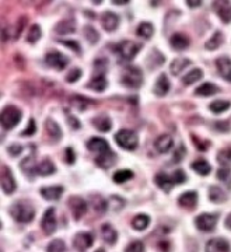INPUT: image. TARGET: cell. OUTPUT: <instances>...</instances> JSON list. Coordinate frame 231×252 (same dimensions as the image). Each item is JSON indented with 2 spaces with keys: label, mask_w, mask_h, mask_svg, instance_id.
Listing matches in <instances>:
<instances>
[{
  "label": "cell",
  "mask_w": 231,
  "mask_h": 252,
  "mask_svg": "<svg viewBox=\"0 0 231 252\" xmlns=\"http://www.w3.org/2000/svg\"><path fill=\"white\" fill-rule=\"evenodd\" d=\"M10 214L19 223H31L35 217V208L28 200H19L11 205Z\"/></svg>",
  "instance_id": "6da1fadb"
},
{
  "label": "cell",
  "mask_w": 231,
  "mask_h": 252,
  "mask_svg": "<svg viewBox=\"0 0 231 252\" xmlns=\"http://www.w3.org/2000/svg\"><path fill=\"white\" fill-rule=\"evenodd\" d=\"M121 83L127 88H133V90L140 88L143 84V73H142L140 67H137V66L126 67L125 72L122 73V77H121Z\"/></svg>",
  "instance_id": "7a4b0ae2"
},
{
  "label": "cell",
  "mask_w": 231,
  "mask_h": 252,
  "mask_svg": "<svg viewBox=\"0 0 231 252\" xmlns=\"http://www.w3.org/2000/svg\"><path fill=\"white\" fill-rule=\"evenodd\" d=\"M22 118V112L17 106H13V105H7L3 111H1V115H0V121H1V126L7 130L13 129L14 126L19 125V122Z\"/></svg>",
  "instance_id": "3957f363"
},
{
  "label": "cell",
  "mask_w": 231,
  "mask_h": 252,
  "mask_svg": "<svg viewBox=\"0 0 231 252\" xmlns=\"http://www.w3.org/2000/svg\"><path fill=\"white\" fill-rule=\"evenodd\" d=\"M115 142L118 143V146L126 148V150H130V151L136 150L139 146L137 133L133 130H129V129H121L115 135Z\"/></svg>",
  "instance_id": "277c9868"
},
{
  "label": "cell",
  "mask_w": 231,
  "mask_h": 252,
  "mask_svg": "<svg viewBox=\"0 0 231 252\" xmlns=\"http://www.w3.org/2000/svg\"><path fill=\"white\" fill-rule=\"evenodd\" d=\"M142 46L136 43V42L133 41H122L118 46H116V52L121 55V58L126 61V62H129V61H132L135 56H136L137 53H139V49H140Z\"/></svg>",
  "instance_id": "5b68a950"
},
{
  "label": "cell",
  "mask_w": 231,
  "mask_h": 252,
  "mask_svg": "<svg viewBox=\"0 0 231 252\" xmlns=\"http://www.w3.org/2000/svg\"><path fill=\"white\" fill-rule=\"evenodd\" d=\"M0 185L6 195H11L16 190V179L13 177V172L7 166H1L0 169Z\"/></svg>",
  "instance_id": "8992f818"
},
{
  "label": "cell",
  "mask_w": 231,
  "mask_h": 252,
  "mask_svg": "<svg viewBox=\"0 0 231 252\" xmlns=\"http://www.w3.org/2000/svg\"><path fill=\"white\" fill-rule=\"evenodd\" d=\"M45 62L49 67H52L55 70H63L69 64V58L61 52L51 51L45 55Z\"/></svg>",
  "instance_id": "52a82bcc"
},
{
  "label": "cell",
  "mask_w": 231,
  "mask_h": 252,
  "mask_svg": "<svg viewBox=\"0 0 231 252\" xmlns=\"http://www.w3.org/2000/svg\"><path fill=\"white\" fill-rule=\"evenodd\" d=\"M217 224V216L210 213H202L195 219V226L203 232H211Z\"/></svg>",
  "instance_id": "ba28073f"
},
{
  "label": "cell",
  "mask_w": 231,
  "mask_h": 252,
  "mask_svg": "<svg viewBox=\"0 0 231 252\" xmlns=\"http://www.w3.org/2000/svg\"><path fill=\"white\" fill-rule=\"evenodd\" d=\"M67 206H69V210H70L72 216L74 217V220H80L87 211L85 200L79 198V196H72L70 199L67 200Z\"/></svg>",
  "instance_id": "9c48e42d"
},
{
  "label": "cell",
  "mask_w": 231,
  "mask_h": 252,
  "mask_svg": "<svg viewBox=\"0 0 231 252\" xmlns=\"http://www.w3.org/2000/svg\"><path fill=\"white\" fill-rule=\"evenodd\" d=\"M41 227L46 235H52L53 232L56 231L58 221H56V216H55V209H53V208H49V209L43 213V217H42L41 221Z\"/></svg>",
  "instance_id": "30bf717a"
},
{
  "label": "cell",
  "mask_w": 231,
  "mask_h": 252,
  "mask_svg": "<svg viewBox=\"0 0 231 252\" xmlns=\"http://www.w3.org/2000/svg\"><path fill=\"white\" fill-rule=\"evenodd\" d=\"M213 9L217 13V16L220 17V20L224 24H230L231 22V1L226 0H219L213 3Z\"/></svg>",
  "instance_id": "8fae6325"
},
{
  "label": "cell",
  "mask_w": 231,
  "mask_h": 252,
  "mask_svg": "<svg viewBox=\"0 0 231 252\" xmlns=\"http://www.w3.org/2000/svg\"><path fill=\"white\" fill-rule=\"evenodd\" d=\"M73 244L79 251H85V250H88L90 247H93V244H94V237H93V234H90V232H79V234L74 235Z\"/></svg>",
  "instance_id": "7c38bea8"
},
{
  "label": "cell",
  "mask_w": 231,
  "mask_h": 252,
  "mask_svg": "<svg viewBox=\"0 0 231 252\" xmlns=\"http://www.w3.org/2000/svg\"><path fill=\"white\" fill-rule=\"evenodd\" d=\"M101 25L106 32L115 31L116 28L119 27V17L118 14L112 13V11H105L104 14L101 16Z\"/></svg>",
  "instance_id": "4fadbf2b"
},
{
  "label": "cell",
  "mask_w": 231,
  "mask_h": 252,
  "mask_svg": "<svg viewBox=\"0 0 231 252\" xmlns=\"http://www.w3.org/2000/svg\"><path fill=\"white\" fill-rule=\"evenodd\" d=\"M154 182H156V185H157L158 188L161 189L163 192H166V193H169L172 190V188H174V185H175L174 177H171L168 174H164V172H158L157 175L154 177Z\"/></svg>",
  "instance_id": "5bb4252c"
},
{
  "label": "cell",
  "mask_w": 231,
  "mask_h": 252,
  "mask_svg": "<svg viewBox=\"0 0 231 252\" xmlns=\"http://www.w3.org/2000/svg\"><path fill=\"white\" fill-rule=\"evenodd\" d=\"M216 66H217V70H219V73L220 76L224 79V80H227V82H230L231 83V59L230 58H227V56H220L217 61H216Z\"/></svg>",
  "instance_id": "9a60e30c"
},
{
  "label": "cell",
  "mask_w": 231,
  "mask_h": 252,
  "mask_svg": "<svg viewBox=\"0 0 231 252\" xmlns=\"http://www.w3.org/2000/svg\"><path fill=\"white\" fill-rule=\"evenodd\" d=\"M87 148L90 151H95V153L103 154V153H106L109 150V145H108V142L105 139H103V137H91L87 142Z\"/></svg>",
  "instance_id": "2e32d148"
},
{
  "label": "cell",
  "mask_w": 231,
  "mask_h": 252,
  "mask_svg": "<svg viewBox=\"0 0 231 252\" xmlns=\"http://www.w3.org/2000/svg\"><path fill=\"white\" fill-rule=\"evenodd\" d=\"M178 205L185 209H195V206L198 205V193L193 190L182 193L178 198Z\"/></svg>",
  "instance_id": "e0dca14e"
},
{
  "label": "cell",
  "mask_w": 231,
  "mask_h": 252,
  "mask_svg": "<svg viewBox=\"0 0 231 252\" xmlns=\"http://www.w3.org/2000/svg\"><path fill=\"white\" fill-rule=\"evenodd\" d=\"M206 252H230V244L224 238H211L206 244Z\"/></svg>",
  "instance_id": "ac0fdd59"
},
{
  "label": "cell",
  "mask_w": 231,
  "mask_h": 252,
  "mask_svg": "<svg viewBox=\"0 0 231 252\" xmlns=\"http://www.w3.org/2000/svg\"><path fill=\"white\" fill-rule=\"evenodd\" d=\"M169 88H171V83L168 80L167 74H160V77H158L157 82L154 84V88H153L154 94L158 95V97H164V95L168 94Z\"/></svg>",
  "instance_id": "d6986e66"
},
{
  "label": "cell",
  "mask_w": 231,
  "mask_h": 252,
  "mask_svg": "<svg viewBox=\"0 0 231 252\" xmlns=\"http://www.w3.org/2000/svg\"><path fill=\"white\" fill-rule=\"evenodd\" d=\"M154 147H156V150H157L158 153H163V154L168 153L174 147V139L169 135H161V136H158L156 139Z\"/></svg>",
  "instance_id": "ffe728a7"
},
{
  "label": "cell",
  "mask_w": 231,
  "mask_h": 252,
  "mask_svg": "<svg viewBox=\"0 0 231 252\" xmlns=\"http://www.w3.org/2000/svg\"><path fill=\"white\" fill-rule=\"evenodd\" d=\"M41 195L43 196V199L46 200H58L61 199L62 193L64 192V188L61 185H53V187H43L41 188Z\"/></svg>",
  "instance_id": "44dd1931"
},
{
  "label": "cell",
  "mask_w": 231,
  "mask_h": 252,
  "mask_svg": "<svg viewBox=\"0 0 231 252\" xmlns=\"http://www.w3.org/2000/svg\"><path fill=\"white\" fill-rule=\"evenodd\" d=\"M43 125H45V130H46L48 136L53 139V140H61L62 129H61V126H59V124L56 121H53L52 118H48Z\"/></svg>",
  "instance_id": "7402d4cb"
},
{
  "label": "cell",
  "mask_w": 231,
  "mask_h": 252,
  "mask_svg": "<svg viewBox=\"0 0 231 252\" xmlns=\"http://www.w3.org/2000/svg\"><path fill=\"white\" fill-rule=\"evenodd\" d=\"M169 45L175 49V51H184L189 46V38L185 34L177 32L171 37L169 40Z\"/></svg>",
  "instance_id": "603a6c76"
},
{
  "label": "cell",
  "mask_w": 231,
  "mask_h": 252,
  "mask_svg": "<svg viewBox=\"0 0 231 252\" xmlns=\"http://www.w3.org/2000/svg\"><path fill=\"white\" fill-rule=\"evenodd\" d=\"M55 31L61 34V35L73 34L76 31V21H74V19H64V20L59 21L55 25Z\"/></svg>",
  "instance_id": "cb8c5ba5"
},
{
  "label": "cell",
  "mask_w": 231,
  "mask_h": 252,
  "mask_svg": "<svg viewBox=\"0 0 231 252\" xmlns=\"http://www.w3.org/2000/svg\"><path fill=\"white\" fill-rule=\"evenodd\" d=\"M115 153H112L111 150H108L106 153H103V154H100L98 157L95 158V163H97V166L100 168L108 169V168H111L115 164Z\"/></svg>",
  "instance_id": "d4e9b609"
},
{
  "label": "cell",
  "mask_w": 231,
  "mask_h": 252,
  "mask_svg": "<svg viewBox=\"0 0 231 252\" xmlns=\"http://www.w3.org/2000/svg\"><path fill=\"white\" fill-rule=\"evenodd\" d=\"M55 171H56V167L52 163V160H49V158H43L41 163L37 164V168H35V172L42 175V177L52 175Z\"/></svg>",
  "instance_id": "484cf974"
},
{
  "label": "cell",
  "mask_w": 231,
  "mask_h": 252,
  "mask_svg": "<svg viewBox=\"0 0 231 252\" xmlns=\"http://www.w3.org/2000/svg\"><path fill=\"white\" fill-rule=\"evenodd\" d=\"M101 237H103V240L106 241L109 245H114L118 240V232L116 230L111 226V224H103L101 226Z\"/></svg>",
  "instance_id": "4316f807"
},
{
  "label": "cell",
  "mask_w": 231,
  "mask_h": 252,
  "mask_svg": "<svg viewBox=\"0 0 231 252\" xmlns=\"http://www.w3.org/2000/svg\"><path fill=\"white\" fill-rule=\"evenodd\" d=\"M190 61H189L188 58H177V59H174L171 64H169V70H171V73L174 74V76H178L179 73H182L188 66H190Z\"/></svg>",
  "instance_id": "83f0119b"
},
{
  "label": "cell",
  "mask_w": 231,
  "mask_h": 252,
  "mask_svg": "<svg viewBox=\"0 0 231 252\" xmlns=\"http://www.w3.org/2000/svg\"><path fill=\"white\" fill-rule=\"evenodd\" d=\"M219 91H220V88L217 85L206 82V83H203L195 90V95H198V97H210V95L217 94Z\"/></svg>",
  "instance_id": "f1b7e54d"
},
{
  "label": "cell",
  "mask_w": 231,
  "mask_h": 252,
  "mask_svg": "<svg viewBox=\"0 0 231 252\" xmlns=\"http://www.w3.org/2000/svg\"><path fill=\"white\" fill-rule=\"evenodd\" d=\"M88 88H91V90H94L97 93H103L105 88L108 87V82H106V79H105L104 74H97L95 77L91 79V82L88 83L87 85Z\"/></svg>",
  "instance_id": "f546056e"
},
{
  "label": "cell",
  "mask_w": 231,
  "mask_h": 252,
  "mask_svg": "<svg viewBox=\"0 0 231 252\" xmlns=\"http://www.w3.org/2000/svg\"><path fill=\"white\" fill-rule=\"evenodd\" d=\"M93 125H94L100 132H105V133H106V132L111 130L112 122H111V119L106 115H100L95 116L94 119H93Z\"/></svg>",
  "instance_id": "4dcf8cb0"
},
{
  "label": "cell",
  "mask_w": 231,
  "mask_h": 252,
  "mask_svg": "<svg viewBox=\"0 0 231 252\" xmlns=\"http://www.w3.org/2000/svg\"><path fill=\"white\" fill-rule=\"evenodd\" d=\"M166 61V58H164V55L163 53H160L157 49H153L150 55L147 56V64H148V67L150 69H156L158 66H161L163 63Z\"/></svg>",
  "instance_id": "1f68e13d"
},
{
  "label": "cell",
  "mask_w": 231,
  "mask_h": 252,
  "mask_svg": "<svg viewBox=\"0 0 231 252\" xmlns=\"http://www.w3.org/2000/svg\"><path fill=\"white\" fill-rule=\"evenodd\" d=\"M209 199L213 203H223V202H226L227 196H226V192L220 187L211 185L209 188Z\"/></svg>",
  "instance_id": "d6a6232c"
},
{
  "label": "cell",
  "mask_w": 231,
  "mask_h": 252,
  "mask_svg": "<svg viewBox=\"0 0 231 252\" xmlns=\"http://www.w3.org/2000/svg\"><path fill=\"white\" fill-rule=\"evenodd\" d=\"M224 41V37H223V34L220 31H216L211 37H210L209 40L206 41L205 43V48L206 49H209V51H214V49H217V48H220L221 43Z\"/></svg>",
  "instance_id": "836d02e7"
},
{
  "label": "cell",
  "mask_w": 231,
  "mask_h": 252,
  "mask_svg": "<svg viewBox=\"0 0 231 252\" xmlns=\"http://www.w3.org/2000/svg\"><path fill=\"white\" fill-rule=\"evenodd\" d=\"M136 34L139 37L145 38V40H148L154 34V25L151 22H140L139 27H137Z\"/></svg>",
  "instance_id": "e575fe53"
},
{
  "label": "cell",
  "mask_w": 231,
  "mask_h": 252,
  "mask_svg": "<svg viewBox=\"0 0 231 252\" xmlns=\"http://www.w3.org/2000/svg\"><path fill=\"white\" fill-rule=\"evenodd\" d=\"M231 106L230 101H226V100H216L209 105V109L213 114H223L226 111H229Z\"/></svg>",
  "instance_id": "d590c367"
},
{
  "label": "cell",
  "mask_w": 231,
  "mask_h": 252,
  "mask_svg": "<svg viewBox=\"0 0 231 252\" xmlns=\"http://www.w3.org/2000/svg\"><path fill=\"white\" fill-rule=\"evenodd\" d=\"M148 224H150V217L146 214H137L132 220V227L137 231L146 230Z\"/></svg>",
  "instance_id": "8d00e7d4"
},
{
  "label": "cell",
  "mask_w": 231,
  "mask_h": 252,
  "mask_svg": "<svg viewBox=\"0 0 231 252\" xmlns=\"http://www.w3.org/2000/svg\"><path fill=\"white\" fill-rule=\"evenodd\" d=\"M190 168L195 172H198L199 175H209V172L211 171V167H210V164L206 160H198V161L192 163Z\"/></svg>",
  "instance_id": "74e56055"
},
{
  "label": "cell",
  "mask_w": 231,
  "mask_h": 252,
  "mask_svg": "<svg viewBox=\"0 0 231 252\" xmlns=\"http://www.w3.org/2000/svg\"><path fill=\"white\" fill-rule=\"evenodd\" d=\"M202 76H203V72L200 69H193V70H190L189 73H187L182 77V84L184 85H190V84L196 83L202 79Z\"/></svg>",
  "instance_id": "f35d334b"
},
{
  "label": "cell",
  "mask_w": 231,
  "mask_h": 252,
  "mask_svg": "<svg viewBox=\"0 0 231 252\" xmlns=\"http://www.w3.org/2000/svg\"><path fill=\"white\" fill-rule=\"evenodd\" d=\"M132 178H133V171H130V169H119L112 177L114 182H116V184H124Z\"/></svg>",
  "instance_id": "ab89813d"
},
{
  "label": "cell",
  "mask_w": 231,
  "mask_h": 252,
  "mask_svg": "<svg viewBox=\"0 0 231 252\" xmlns=\"http://www.w3.org/2000/svg\"><path fill=\"white\" fill-rule=\"evenodd\" d=\"M217 161L223 167L231 168V148H223L217 153Z\"/></svg>",
  "instance_id": "60d3db41"
},
{
  "label": "cell",
  "mask_w": 231,
  "mask_h": 252,
  "mask_svg": "<svg viewBox=\"0 0 231 252\" xmlns=\"http://www.w3.org/2000/svg\"><path fill=\"white\" fill-rule=\"evenodd\" d=\"M20 168L24 171V172H27V174H32V172H35L37 163H34V157L30 156V157L24 158V160L21 161Z\"/></svg>",
  "instance_id": "b9f144b4"
},
{
  "label": "cell",
  "mask_w": 231,
  "mask_h": 252,
  "mask_svg": "<svg viewBox=\"0 0 231 252\" xmlns=\"http://www.w3.org/2000/svg\"><path fill=\"white\" fill-rule=\"evenodd\" d=\"M41 27H40L38 24H35V25H32L31 28H30V31H28V34H27V41L30 42V43H35V42L41 38Z\"/></svg>",
  "instance_id": "7bdbcfd3"
},
{
  "label": "cell",
  "mask_w": 231,
  "mask_h": 252,
  "mask_svg": "<svg viewBox=\"0 0 231 252\" xmlns=\"http://www.w3.org/2000/svg\"><path fill=\"white\" fill-rule=\"evenodd\" d=\"M84 37L88 40L90 43H93V45H95V43L98 42V40H100V34H98V31H97L95 28H93V27H90V25L84 27Z\"/></svg>",
  "instance_id": "ee69618b"
},
{
  "label": "cell",
  "mask_w": 231,
  "mask_h": 252,
  "mask_svg": "<svg viewBox=\"0 0 231 252\" xmlns=\"http://www.w3.org/2000/svg\"><path fill=\"white\" fill-rule=\"evenodd\" d=\"M91 203H93V208H94L95 211H98V213H105L106 211L108 203L101 196H93L91 198Z\"/></svg>",
  "instance_id": "f6af8a7d"
},
{
  "label": "cell",
  "mask_w": 231,
  "mask_h": 252,
  "mask_svg": "<svg viewBox=\"0 0 231 252\" xmlns=\"http://www.w3.org/2000/svg\"><path fill=\"white\" fill-rule=\"evenodd\" d=\"M64 250H66V244L63 240H53L46 248L48 252H64Z\"/></svg>",
  "instance_id": "bcb514c9"
},
{
  "label": "cell",
  "mask_w": 231,
  "mask_h": 252,
  "mask_svg": "<svg viewBox=\"0 0 231 252\" xmlns=\"http://www.w3.org/2000/svg\"><path fill=\"white\" fill-rule=\"evenodd\" d=\"M217 178L220 179L221 182H229L231 187V169L230 168L221 167L219 171H217Z\"/></svg>",
  "instance_id": "7dc6e473"
},
{
  "label": "cell",
  "mask_w": 231,
  "mask_h": 252,
  "mask_svg": "<svg viewBox=\"0 0 231 252\" xmlns=\"http://www.w3.org/2000/svg\"><path fill=\"white\" fill-rule=\"evenodd\" d=\"M125 252H145V244L139 240L130 242L125 248Z\"/></svg>",
  "instance_id": "c3c4849f"
},
{
  "label": "cell",
  "mask_w": 231,
  "mask_h": 252,
  "mask_svg": "<svg viewBox=\"0 0 231 252\" xmlns=\"http://www.w3.org/2000/svg\"><path fill=\"white\" fill-rule=\"evenodd\" d=\"M80 77H82V70L80 69H73V70H70L69 74L66 76V80L69 83H76Z\"/></svg>",
  "instance_id": "681fc988"
},
{
  "label": "cell",
  "mask_w": 231,
  "mask_h": 252,
  "mask_svg": "<svg viewBox=\"0 0 231 252\" xmlns=\"http://www.w3.org/2000/svg\"><path fill=\"white\" fill-rule=\"evenodd\" d=\"M35 132H37V124H35V121L31 118L30 122H28L27 129H25L24 132H21V136H32Z\"/></svg>",
  "instance_id": "f907efd6"
},
{
  "label": "cell",
  "mask_w": 231,
  "mask_h": 252,
  "mask_svg": "<svg viewBox=\"0 0 231 252\" xmlns=\"http://www.w3.org/2000/svg\"><path fill=\"white\" fill-rule=\"evenodd\" d=\"M84 101L87 103V100L83 98V97H73V98H72V104H73L74 108H77L79 111H84V109H85Z\"/></svg>",
  "instance_id": "816d5d0a"
},
{
  "label": "cell",
  "mask_w": 231,
  "mask_h": 252,
  "mask_svg": "<svg viewBox=\"0 0 231 252\" xmlns=\"http://www.w3.org/2000/svg\"><path fill=\"white\" fill-rule=\"evenodd\" d=\"M172 177L175 179V184H182V182L187 181V175H185V172H184L182 169H177V171L172 174Z\"/></svg>",
  "instance_id": "f5cc1de1"
},
{
  "label": "cell",
  "mask_w": 231,
  "mask_h": 252,
  "mask_svg": "<svg viewBox=\"0 0 231 252\" xmlns=\"http://www.w3.org/2000/svg\"><path fill=\"white\" fill-rule=\"evenodd\" d=\"M61 43H63V45H64V46H67V48H72L74 52L80 53V45H79V42L77 41L70 40V41H61Z\"/></svg>",
  "instance_id": "db71d44e"
},
{
  "label": "cell",
  "mask_w": 231,
  "mask_h": 252,
  "mask_svg": "<svg viewBox=\"0 0 231 252\" xmlns=\"http://www.w3.org/2000/svg\"><path fill=\"white\" fill-rule=\"evenodd\" d=\"M7 150H9V154H10L11 157H17L21 151H22V147L20 145H11Z\"/></svg>",
  "instance_id": "11a10c76"
},
{
  "label": "cell",
  "mask_w": 231,
  "mask_h": 252,
  "mask_svg": "<svg viewBox=\"0 0 231 252\" xmlns=\"http://www.w3.org/2000/svg\"><path fill=\"white\" fill-rule=\"evenodd\" d=\"M184 157H185V146L181 145V146L178 147V150L175 151V158H174V160H175V163H179Z\"/></svg>",
  "instance_id": "9f6ffc18"
},
{
  "label": "cell",
  "mask_w": 231,
  "mask_h": 252,
  "mask_svg": "<svg viewBox=\"0 0 231 252\" xmlns=\"http://www.w3.org/2000/svg\"><path fill=\"white\" fill-rule=\"evenodd\" d=\"M74 160H76V157H74V153H73V148H66V161L69 163V164H73Z\"/></svg>",
  "instance_id": "6f0895ef"
},
{
  "label": "cell",
  "mask_w": 231,
  "mask_h": 252,
  "mask_svg": "<svg viewBox=\"0 0 231 252\" xmlns=\"http://www.w3.org/2000/svg\"><path fill=\"white\" fill-rule=\"evenodd\" d=\"M67 122H69V125L72 126L73 129H79V127H80V122H79L77 118H74V116H69V118H67Z\"/></svg>",
  "instance_id": "680465c9"
},
{
  "label": "cell",
  "mask_w": 231,
  "mask_h": 252,
  "mask_svg": "<svg viewBox=\"0 0 231 252\" xmlns=\"http://www.w3.org/2000/svg\"><path fill=\"white\" fill-rule=\"evenodd\" d=\"M187 4H188L189 7H199L200 4H202V1H192V0H188Z\"/></svg>",
  "instance_id": "91938a15"
},
{
  "label": "cell",
  "mask_w": 231,
  "mask_h": 252,
  "mask_svg": "<svg viewBox=\"0 0 231 252\" xmlns=\"http://www.w3.org/2000/svg\"><path fill=\"white\" fill-rule=\"evenodd\" d=\"M114 4H118V6H124V4H127L129 1L127 0H112Z\"/></svg>",
  "instance_id": "94428289"
},
{
  "label": "cell",
  "mask_w": 231,
  "mask_h": 252,
  "mask_svg": "<svg viewBox=\"0 0 231 252\" xmlns=\"http://www.w3.org/2000/svg\"><path fill=\"white\" fill-rule=\"evenodd\" d=\"M224 224H226V227H227L229 230H231V213L227 216V219H226V221H224Z\"/></svg>",
  "instance_id": "6125c7cd"
},
{
  "label": "cell",
  "mask_w": 231,
  "mask_h": 252,
  "mask_svg": "<svg viewBox=\"0 0 231 252\" xmlns=\"http://www.w3.org/2000/svg\"><path fill=\"white\" fill-rule=\"evenodd\" d=\"M95 252H105L104 250H98V251H95Z\"/></svg>",
  "instance_id": "be15d7a7"
}]
</instances>
